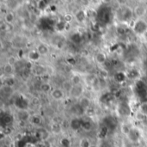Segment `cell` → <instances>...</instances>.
<instances>
[{
    "mask_svg": "<svg viewBox=\"0 0 147 147\" xmlns=\"http://www.w3.org/2000/svg\"><path fill=\"white\" fill-rule=\"evenodd\" d=\"M134 31L138 34H143L147 31V22L143 19H138L133 27Z\"/></svg>",
    "mask_w": 147,
    "mask_h": 147,
    "instance_id": "1",
    "label": "cell"
},
{
    "mask_svg": "<svg viewBox=\"0 0 147 147\" xmlns=\"http://www.w3.org/2000/svg\"><path fill=\"white\" fill-rule=\"evenodd\" d=\"M83 121H84L81 120L79 117H73L69 122V127L74 132L78 131L79 129L83 128Z\"/></svg>",
    "mask_w": 147,
    "mask_h": 147,
    "instance_id": "2",
    "label": "cell"
},
{
    "mask_svg": "<svg viewBox=\"0 0 147 147\" xmlns=\"http://www.w3.org/2000/svg\"><path fill=\"white\" fill-rule=\"evenodd\" d=\"M70 96L73 98H81L84 94V87L82 84L73 86L71 90L69 92Z\"/></svg>",
    "mask_w": 147,
    "mask_h": 147,
    "instance_id": "3",
    "label": "cell"
},
{
    "mask_svg": "<svg viewBox=\"0 0 147 147\" xmlns=\"http://www.w3.org/2000/svg\"><path fill=\"white\" fill-rule=\"evenodd\" d=\"M51 97L55 100V101H60L64 98L65 96V91L62 89L59 88H54L51 90L50 92Z\"/></svg>",
    "mask_w": 147,
    "mask_h": 147,
    "instance_id": "4",
    "label": "cell"
},
{
    "mask_svg": "<svg viewBox=\"0 0 147 147\" xmlns=\"http://www.w3.org/2000/svg\"><path fill=\"white\" fill-rule=\"evenodd\" d=\"M70 110H71V113L73 115H75V117L82 116V115L85 113V109H84L80 106V104H79L78 102L73 104V105L71 107Z\"/></svg>",
    "mask_w": 147,
    "mask_h": 147,
    "instance_id": "5",
    "label": "cell"
},
{
    "mask_svg": "<svg viewBox=\"0 0 147 147\" xmlns=\"http://www.w3.org/2000/svg\"><path fill=\"white\" fill-rule=\"evenodd\" d=\"M86 17H87V14H86L85 10L84 9H82L77 10L76 13H75V15H74V18L79 23H83L86 20Z\"/></svg>",
    "mask_w": 147,
    "mask_h": 147,
    "instance_id": "6",
    "label": "cell"
},
{
    "mask_svg": "<svg viewBox=\"0 0 147 147\" xmlns=\"http://www.w3.org/2000/svg\"><path fill=\"white\" fill-rule=\"evenodd\" d=\"M133 10L127 7L122 9L121 10V18L124 21H127L131 18V16H133Z\"/></svg>",
    "mask_w": 147,
    "mask_h": 147,
    "instance_id": "7",
    "label": "cell"
},
{
    "mask_svg": "<svg viewBox=\"0 0 147 147\" xmlns=\"http://www.w3.org/2000/svg\"><path fill=\"white\" fill-rule=\"evenodd\" d=\"M134 13L138 17V19H141L146 13V9L144 5H138V6H136Z\"/></svg>",
    "mask_w": 147,
    "mask_h": 147,
    "instance_id": "8",
    "label": "cell"
},
{
    "mask_svg": "<svg viewBox=\"0 0 147 147\" xmlns=\"http://www.w3.org/2000/svg\"><path fill=\"white\" fill-rule=\"evenodd\" d=\"M106 60H107V55L104 52H98L95 55V61L99 65L104 64Z\"/></svg>",
    "mask_w": 147,
    "mask_h": 147,
    "instance_id": "9",
    "label": "cell"
},
{
    "mask_svg": "<svg viewBox=\"0 0 147 147\" xmlns=\"http://www.w3.org/2000/svg\"><path fill=\"white\" fill-rule=\"evenodd\" d=\"M30 115H29V113L28 112V110L26 109H21L18 111L17 113V118L20 121H27L28 119H29Z\"/></svg>",
    "mask_w": 147,
    "mask_h": 147,
    "instance_id": "10",
    "label": "cell"
},
{
    "mask_svg": "<svg viewBox=\"0 0 147 147\" xmlns=\"http://www.w3.org/2000/svg\"><path fill=\"white\" fill-rule=\"evenodd\" d=\"M127 137L129 138V140L132 141V142H136L139 140L140 137V134L139 132V130L135 129V128H132L130 133L128 134Z\"/></svg>",
    "mask_w": 147,
    "mask_h": 147,
    "instance_id": "11",
    "label": "cell"
},
{
    "mask_svg": "<svg viewBox=\"0 0 147 147\" xmlns=\"http://www.w3.org/2000/svg\"><path fill=\"white\" fill-rule=\"evenodd\" d=\"M15 19H16V16H15L13 11H7L4 15V17H3L4 22L6 24H9V25H12Z\"/></svg>",
    "mask_w": 147,
    "mask_h": 147,
    "instance_id": "12",
    "label": "cell"
},
{
    "mask_svg": "<svg viewBox=\"0 0 147 147\" xmlns=\"http://www.w3.org/2000/svg\"><path fill=\"white\" fill-rule=\"evenodd\" d=\"M32 71H33L34 74H35L37 76H42V75L46 74V72H47V69L43 65H34L32 68Z\"/></svg>",
    "mask_w": 147,
    "mask_h": 147,
    "instance_id": "13",
    "label": "cell"
},
{
    "mask_svg": "<svg viewBox=\"0 0 147 147\" xmlns=\"http://www.w3.org/2000/svg\"><path fill=\"white\" fill-rule=\"evenodd\" d=\"M36 50L40 53V56H45V55H47V54L49 53V48H48V47L47 45H45V44H42V43L40 44V45H38V47H36Z\"/></svg>",
    "mask_w": 147,
    "mask_h": 147,
    "instance_id": "14",
    "label": "cell"
},
{
    "mask_svg": "<svg viewBox=\"0 0 147 147\" xmlns=\"http://www.w3.org/2000/svg\"><path fill=\"white\" fill-rule=\"evenodd\" d=\"M41 56L40 55V53L37 52L36 49H32L31 51H29V53H28V58L29 60L31 61H37L40 59Z\"/></svg>",
    "mask_w": 147,
    "mask_h": 147,
    "instance_id": "15",
    "label": "cell"
},
{
    "mask_svg": "<svg viewBox=\"0 0 147 147\" xmlns=\"http://www.w3.org/2000/svg\"><path fill=\"white\" fill-rule=\"evenodd\" d=\"M78 103L80 104V106L84 109H88L90 107V99L86 97V96H82L79 99Z\"/></svg>",
    "mask_w": 147,
    "mask_h": 147,
    "instance_id": "16",
    "label": "cell"
},
{
    "mask_svg": "<svg viewBox=\"0 0 147 147\" xmlns=\"http://www.w3.org/2000/svg\"><path fill=\"white\" fill-rule=\"evenodd\" d=\"M14 70H15L14 66H13L12 65L9 64V63H6V64L3 65V73H4L5 75H7V76L13 74Z\"/></svg>",
    "mask_w": 147,
    "mask_h": 147,
    "instance_id": "17",
    "label": "cell"
},
{
    "mask_svg": "<svg viewBox=\"0 0 147 147\" xmlns=\"http://www.w3.org/2000/svg\"><path fill=\"white\" fill-rule=\"evenodd\" d=\"M51 131L53 134H56V135H59L61 134L62 132V127L60 124H56V123H53L52 124L51 126Z\"/></svg>",
    "mask_w": 147,
    "mask_h": 147,
    "instance_id": "18",
    "label": "cell"
},
{
    "mask_svg": "<svg viewBox=\"0 0 147 147\" xmlns=\"http://www.w3.org/2000/svg\"><path fill=\"white\" fill-rule=\"evenodd\" d=\"M114 78L115 80L117 82V83H122L125 81L126 79V75L124 72H121V71H119V72H116L114 76Z\"/></svg>",
    "mask_w": 147,
    "mask_h": 147,
    "instance_id": "19",
    "label": "cell"
},
{
    "mask_svg": "<svg viewBox=\"0 0 147 147\" xmlns=\"http://www.w3.org/2000/svg\"><path fill=\"white\" fill-rule=\"evenodd\" d=\"M72 87H73V84H71V80H65V81H64L63 84H62V90H63L64 91L70 92V91L71 90Z\"/></svg>",
    "mask_w": 147,
    "mask_h": 147,
    "instance_id": "20",
    "label": "cell"
},
{
    "mask_svg": "<svg viewBox=\"0 0 147 147\" xmlns=\"http://www.w3.org/2000/svg\"><path fill=\"white\" fill-rule=\"evenodd\" d=\"M71 84H73V86H76V85H80L82 84V79H81V77L78 74H75L73 75L71 78Z\"/></svg>",
    "mask_w": 147,
    "mask_h": 147,
    "instance_id": "21",
    "label": "cell"
},
{
    "mask_svg": "<svg viewBox=\"0 0 147 147\" xmlns=\"http://www.w3.org/2000/svg\"><path fill=\"white\" fill-rule=\"evenodd\" d=\"M82 39H83V37H82L81 34H79V33H74V34L71 36V41L74 42L75 44H79V43H81Z\"/></svg>",
    "mask_w": 147,
    "mask_h": 147,
    "instance_id": "22",
    "label": "cell"
},
{
    "mask_svg": "<svg viewBox=\"0 0 147 147\" xmlns=\"http://www.w3.org/2000/svg\"><path fill=\"white\" fill-rule=\"evenodd\" d=\"M121 133L123 134H125V135H128V134L130 133V131H131V129H132V127L129 126V125H127V124H122L121 125Z\"/></svg>",
    "mask_w": 147,
    "mask_h": 147,
    "instance_id": "23",
    "label": "cell"
},
{
    "mask_svg": "<svg viewBox=\"0 0 147 147\" xmlns=\"http://www.w3.org/2000/svg\"><path fill=\"white\" fill-rule=\"evenodd\" d=\"M31 123L33 125L38 126L41 123V118L39 115H34L31 117Z\"/></svg>",
    "mask_w": 147,
    "mask_h": 147,
    "instance_id": "24",
    "label": "cell"
},
{
    "mask_svg": "<svg viewBox=\"0 0 147 147\" xmlns=\"http://www.w3.org/2000/svg\"><path fill=\"white\" fill-rule=\"evenodd\" d=\"M90 141L86 138H84L79 141V147H90Z\"/></svg>",
    "mask_w": 147,
    "mask_h": 147,
    "instance_id": "25",
    "label": "cell"
},
{
    "mask_svg": "<svg viewBox=\"0 0 147 147\" xmlns=\"http://www.w3.org/2000/svg\"><path fill=\"white\" fill-rule=\"evenodd\" d=\"M146 115H145L144 114H142L141 112H137L136 113V115H135V119L138 121H140V122H143V121H146Z\"/></svg>",
    "mask_w": 147,
    "mask_h": 147,
    "instance_id": "26",
    "label": "cell"
},
{
    "mask_svg": "<svg viewBox=\"0 0 147 147\" xmlns=\"http://www.w3.org/2000/svg\"><path fill=\"white\" fill-rule=\"evenodd\" d=\"M140 112L147 116V102H143L140 105Z\"/></svg>",
    "mask_w": 147,
    "mask_h": 147,
    "instance_id": "27",
    "label": "cell"
},
{
    "mask_svg": "<svg viewBox=\"0 0 147 147\" xmlns=\"http://www.w3.org/2000/svg\"><path fill=\"white\" fill-rule=\"evenodd\" d=\"M40 90H41L43 92L47 93L48 91H50V90H51V85H50L48 83H44V84H41V86H40ZM50 92H51V91H50Z\"/></svg>",
    "mask_w": 147,
    "mask_h": 147,
    "instance_id": "28",
    "label": "cell"
},
{
    "mask_svg": "<svg viewBox=\"0 0 147 147\" xmlns=\"http://www.w3.org/2000/svg\"><path fill=\"white\" fill-rule=\"evenodd\" d=\"M3 123H4L5 125H8L9 123H11L12 121V116L10 115H5L3 118H2Z\"/></svg>",
    "mask_w": 147,
    "mask_h": 147,
    "instance_id": "29",
    "label": "cell"
},
{
    "mask_svg": "<svg viewBox=\"0 0 147 147\" xmlns=\"http://www.w3.org/2000/svg\"><path fill=\"white\" fill-rule=\"evenodd\" d=\"M47 3L46 1H39L37 6H38V8H39L40 9L44 10V9L47 7Z\"/></svg>",
    "mask_w": 147,
    "mask_h": 147,
    "instance_id": "30",
    "label": "cell"
},
{
    "mask_svg": "<svg viewBox=\"0 0 147 147\" xmlns=\"http://www.w3.org/2000/svg\"><path fill=\"white\" fill-rule=\"evenodd\" d=\"M73 16L72 15H71V14H66V15H65L64 16V22H65V23H70L72 20H73Z\"/></svg>",
    "mask_w": 147,
    "mask_h": 147,
    "instance_id": "31",
    "label": "cell"
},
{
    "mask_svg": "<svg viewBox=\"0 0 147 147\" xmlns=\"http://www.w3.org/2000/svg\"><path fill=\"white\" fill-rule=\"evenodd\" d=\"M92 127V125L90 121H83V128L86 131H90Z\"/></svg>",
    "mask_w": 147,
    "mask_h": 147,
    "instance_id": "32",
    "label": "cell"
},
{
    "mask_svg": "<svg viewBox=\"0 0 147 147\" xmlns=\"http://www.w3.org/2000/svg\"><path fill=\"white\" fill-rule=\"evenodd\" d=\"M61 145L63 147H70V140L65 138L61 140Z\"/></svg>",
    "mask_w": 147,
    "mask_h": 147,
    "instance_id": "33",
    "label": "cell"
},
{
    "mask_svg": "<svg viewBox=\"0 0 147 147\" xmlns=\"http://www.w3.org/2000/svg\"><path fill=\"white\" fill-rule=\"evenodd\" d=\"M90 147H97V146H95V145H91Z\"/></svg>",
    "mask_w": 147,
    "mask_h": 147,
    "instance_id": "34",
    "label": "cell"
}]
</instances>
